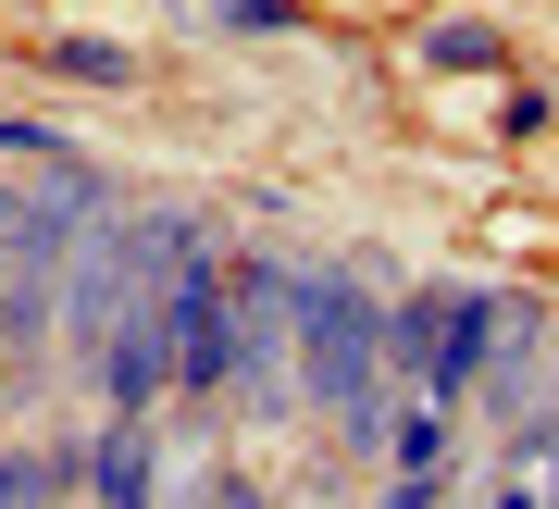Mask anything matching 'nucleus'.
Instances as JSON below:
<instances>
[{
	"instance_id": "f257e3e1",
	"label": "nucleus",
	"mask_w": 559,
	"mask_h": 509,
	"mask_svg": "<svg viewBox=\"0 0 559 509\" xmlns=\"http://www.w3.org/2000/svg\"><path fill=\"white\" fill-rule=\"evenodd\" d=\"M299 360H311V398L348 423V448L385 435V311L360 298L348 274H299Z\"/></svg>"
},
{
	"instance_id": "f03ea898",
	"label": "nucleus",
	"mask_w": 559,
	"mask_h": 509,
	"mask_svg": "<svg viewBox=\"0 0 559 509\" xmlns=\"http://www.w3.org/2000/svg\"><path fill=\"white\" fill-rule=\"evenodd\" d=\"M510 298H485V286H423V298H399V311H385V360L411 372L423 398H473L485 372H498V348H510Z\"/></svg>"
},
{
	"instance_id": "7ed1b4c3",
	"label": "nucleus",
	"mask_w": 559,
	"mask_h": 509,
	"mask_svg": "<svg viewBox=\"0 0 559 509\" xmlns=\"http://www.w3.org/2000/svg\"><path fill=\"white\" fill-rule=\"evenodd\" d=\"M87 485H100V509H150V485H162L150 411H112V435H100V448H87Z\"/></svg>"
},
{
	"instance_id": "20e7f679",
	"label": "nucleus",
	"mask_w": 559,
	"mask_h": 509,
	"mask_svg": "<svg viewBox=\"0 0 559 509\" xmlns=\"http://www.w3.org/2000/svg\"><path fill=\"white\" fill-rule=\"evenodd\" d=\"M423 62H436V75H485V62H498V25H485V13L423 25Z\"/></svg>"
},
{
	"instance_id": "39448f33",
	"label": "nucleus",
	"mask_w": 559,
	"mask_h": 509,
	"mask_svg": "<svg viewBox=\"0 0 559 509\" xmlns=\"http://www.w3.org/2000/svg\"><path fill=\"white\" fill-rule=\"evenodd\" d=\"M75 472H87L75 448H38V460H0V509H50L62 485H75Z\"/></svg>"
},
{
	"instance_id": "423d86ee",
	"label": "nucleus",
	"mask_w": 559,
	"mask_h": 509,
	"mask_svg": "<svg viewBox=\"0 0 559 509\" xmlns=\"http://www.w3.org/2000/svg\"><path fill=\"white\" fill-rule=\"evenodd\" d=\"M38 62H50V75H75V87H138V62L100 50V38H38Z\"/></svg>"
},
{
	"instance_id": "0eeeda50",
	"label": "nucleus",
	"mask_w": 559,
	"mask_h": 509,
	"mask_svg": "<svg viewBox=\"0 0 559 509\" xmlns=\"http://www.w3.org/2000/svg\"><path fill=\"white\" fill-rule=\"evenodd\" d=\"M385 448H399L411 472H448V398H423L411 423H385Z\"/></svg>"
},
{
	"instance_id": "6e6552de",
	"label": "nucleus",
	"mask_w": 559,
	"mask_h": 509,
	"mask_svg": "<svg viewBox=\"0 0 559 509\" xmlns=\"http://www.w3.org/2000/svg\"><path fill=\"white\" fill-rule=\"evenodd\" d=\"M62 138H50V125H25V113H0V162H50Z\"/></svg>"
},
{
	"instance_id": "1a4fd4ad",
	"label": "nucleus",
	"mask_w": 559,
	"mask_h": 509,
	"mask_svg": "<svg viewBox=\"0 0 559 509\" xmlns=\"http://www.w3.org/2000/svg\"><path fill=\"white\" fill-rule=\"evenodd\" d=\"M224 25H286V0H224Z\"/></svg>"
},
{
	"instance_id": "9d476101",
	"label": "nucleus",
	"mask_w": 559,
	"mask_h": 509,
	"mask_svg": "<svg viewBox=\"0 0 559 509\" xmlns=\"http://www.w3.org/2000/svg\"><path fill=\"white\" fill-rule=\"evenodd\" d=\"M0 274H13V212H0Z\"/></svg>"
},
{
	"instance_id": "9b49d317",
	"label": "nucleus",
	"mask_w": 559,
	"mask_h": 509,
	"mask_svg": "<svg viewBox=\"0 0 559 509\" xmlns=\"http://www.w3.org/2000/svg\"><path fill=\"white\" fill-rule=\"evenodd\" d=\"M498 509H547V497H522V485H510V497H498Z\"/></svg>"
},
{
	"instance_id": "f8f14e48",
	"label": "nucleus",
	"mask_w": 559,
	"mask_h": 509,
	"mask_svg": "<svg viewBox=\"0 0 559 509\" xmlns=\"http://www.w3.org/2000/svg\"><path fill=\"white\" fill-rule=\"evenodd\" d=\"M547 497H559V448H547Z\"/></svg>"
}]
</instances>
